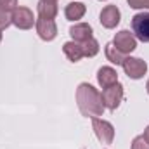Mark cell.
I'll return each mask as SVG.
<instances>
[{
	"instance_id": "cell-1",
	"label": "cell",
	"mask_w": 149,
	"mask_h": 149,
	"mask_svg": "<svg viewBox=\"0 0 149 149\" xmlns=\"http://www.w3.org/2000/svg\"><path fill=\"white\" fill-rule=\"evenodd\" d=\"M76 102H78V109L83 116L87 118H97L102 116L104 113V104L101 99V92L92 87L90 83H80L76 88Z\"/></svg>"
},
{
	"instance_id": "cell-2",
	"label": "cell",
	"mask_w": 149,
	"mask_h": 149,
	"mask_svg": "<svg viewBox=\"0 0 149 149\" xmlns=\"http://www.w3.org/2000/svg\"><path fill=\"white\" fill-rule=\"evenodd\" d=\"M101 99H102L104 108L114 111V109L121 104V101H123V85L118 81V83H114V85H111V87L102 88Z\"/></svg>"
},
{
	"instance_id": "cell-3",
	"label": "cell",
	"mask_w": 149,
	"mask_h": 149,
	"mask_svg": "<svg viewBox=\"0 0 149 149\" xmlns=\"http://www.w3.org/2000/svg\"><path fill=\"white\" fill-rule=\"evenodd\" d=\"M132 31L134 37L144 43L149 42V12H141L132 17Z\"/></svg>"
},
{
	"instance_id": "cell-4",
	"label": "cell",
	"mask_w": 149,
	"mask_h": 149,
	"mask_svg": "<svg viewBox=\"0 0 149 149\" xmlns=\"http://www.w3.org/2000/svg\"><path fill=\"white\" fill-rule=\"evenodd\" d=\"M121 66H123L125 74H127L128 78H132V80L142 78V76L146 74V71H148L146 61H142V59H139V57H125V61L121 63Z\"/></svg>"
},
{
	"instance_id": "cell-5",
	"label": "cell",
	"mask_w": 149,
	"mask_h": 149,
	"mask_svg": "<svg viewBox=\"0 0 149 149\" xmlns=\"http://www.w3.org/2000/svg\"><path fill=\"white\" fill-rule=\"evenodd\" d=\"M92 128L95 132V137L102 144H113L114 139V127L109 121L101 120V118H92Z\"/></svg>"
},
{
	"instance_id": "cell-6",
	"label": "cell",
	"mask_w": 149,
	"mask_h": 149,
	"mask_svg": "<svg viewBox=\"0 0 149 149\" xmlns=\"http://www.w3.org/2000/svg\"><path fill=\"white\" fill-rule=\"evenodd\" d=\"M10 16H12V24L19 30H30L37 23V19L33 17V12L28 7H16Z\"/></svg>"
},
{
	"instance_id": "cell-7",
	"label": "cell",
	"mask_w": 149,
	"mask_h": 149,
	"mask_svg": "<svg viewBox=\"0 0 149 149\" xmlns=\"http://www.w3.org/2000/svg\"><path fill=\"white\" fill-rule=\"evenodd\" d=\"M113 43H114V47H116L120 52L130 54V52H134L135 47H137V38L134 37V33H130L128 30H121V31L116 33Z\"/></svg>"
},
{
	"instance_id": "cell-8",
	"label": "cell",
	"mask_w": 149,
	"mask_h": 149,
	"mask_svg": "<svg viewBox=\"0 0 149 149\" xmlns=\"http://www.w3.org/2000/svg\"><path fill=\"white\" fill-rule=\"evenodd\" d=\"M35 28H37L38 37L45 42H50L54 40L57 35V26L54 23V19H43V17H38L37 23H35Z\"/></svg>"
},
{
	"instance_id": "cell-9",
	"label": "cell",
	"mask_w": 149,
	"mask_h": 149,
	"mask_svg": "<svg viewBox=\"0 0 149 149\" xmlns=\"http://www.w3.org/2000/svg\"><path fill=\"white\" fill-rule=\"evenodd\" d=\"M120 17H121V14H120V9H118L116 5H106V7L101 10L99 21H101V24H102L104 28L113 30V28L118 26Z\"/></svg>"
},
{
	"instance_id": "cell-10",
	"label": "cell",
	"mask_w": 149,
	"mask_h": 149,
	"mask_svg": "<svg viewBox=\"0 0 149 149\" xmlns=\"http://www.w3.org/2000/svg\"><path fill=\"white\" fill-rule=\"evenodd\" d=\"M92 33H94L92 31V26L87 24V23H78V24L71 26V30H70V35L73 38V42H78V43L90 40L92 38Z\"/></svg>"
},
{
	"instance_id": "cell-11",
	"label": "cell",
	"mask_w": 149,
	"mask_h": 149,
	"mask_svg": "<svg viewBox=\"0 0 149 149\" xmlns=\"http://www.w3.org/2000/svg\"><path fill=\"white\" fill-rule=\"evenodd\" d=\"M97 81H99V85H101L102 88L118 83V73H116V70H113L109 66H102V68L97 71Z\"/></svg>"
},
{
	"instance_id": "cell-12",
	"label": "cell",
	"mask_w": 149,
	"mask_h": 149,
	"mask_svg": "<svg viewBox=\"0 0 149 149\" xmlns=\"http://www.w3.org/2000/svg\"><path fill=\"white\" fill-rule=\"evenodd\" d=\"M85 10H87L85 3H81V2H71V3L66 5L64 14H66V17L70 21H78V19H81L85 16Z\"/></svg>"
},
{
	"instance_id": "cell-13",
	"label": "cell",
	"mask_w": 149,
	"mask_h": 149,
	"mask_svg": "<svg viewBox=\"0 0 149 149\" xmlns=\"http://www.w3.org/2000/svg\"><path fill=\"white\" fill-rule=\"evenodd\" d=\"M63 50H64V56L71 61V63H78L81 57H83V52H81V45L78 42H66L63 45Z\"/></svg>"
},
{
	"instance_id": "cell-14",
	"label": "cell",
	"mask_w": 149,
	"mask_h": 149,
	"mask_svg": "<svg viewBox=\"0 0 149 149\" xmlns=\"http://www.w3.org/2000/svg\"><path fill=\"white\" fill-rule=\"evenodd\" d=\"M38 17L43 19H54L57 16V3L54 2H38Z\"/></svg>"
},
{
	"instance_id": "cell-15",
	"label": "cell",
	"mask_w": 149,
	"mask_h": 149,
	"mask_svg": "<svg viewBox=\"0 0 149 149\" xmlns=\"http://www.w3.org/2000/svg\"><path fill=\"white\" fill-rule=\"evenodd\" d=\"M106 57H108V61H111L113 64H120V66H121V63L125 61V54L120 52V50L114 47L113 42L106 45Z\"/></svg>"
},
{
	"instance_id": "cell-16",
	"label": "cell",
	"mask_w": 149,
	"mask_h": 149,
	"mask_svg": "<svg viewBox=\"0 0 149 149\" xmlns=\"http://www.w3.org/2000/svg\"><path fill=\"white\" fill-rule=\"evenodd\" d=\"M80 45H81L83 57H94V56L99 54V43H97V40H94V38H90V40H87V42H81Z\"/></svg>"
},
{
	"instance_id": "cell-17",
	"label": "cell",
	"mask_w": 149,
	"mask_h": 149,
	"mask_svg": "<svg viewBox=\"0 0 149 149\" xmlns=\"http://www.w3.org/2000/svg\"><path fill=\"white\" fill-rule=\"evenodd\" d=\"M10 24H12V16H10V12L3 10V9L0 7V31L5 30V28H9Z\"/></svg>"
},
{
	"instance_id": "cell-18",
	"label": "cell",
	"mask_w": 149,
	"mask_h": 149,
	"mask_svg": "<svg viewBox=\"0 0 149 149\" xmlns=\"http://www.w3.org/2000/svg\"><path fill=\"white\" fill-rule=\"evenodd\" d=\"M132 149H149V142L144 139V135H139L132 141Z\"/></svg>"
},
{
	"instance_id": "cell-19",
	"label": "cell",
	"mask_w": 149,
	"mask_h": 149,
	"mask_svg": "<svg viewBox=\"0 0 149 149\" xmlns=\"http://www.w3.org/2000/svg\"><path fill=\"white\" fill-rule=\"evenodd\" d=\"M132 9H149V0H127Z\"/></svg>"
},
{
	"instance_id": "cell-20",
	"label": "cell",
	"mask_w": 149,
	"mask_h": 149,
	"mask_svg": "<svg viewBox=\"0 0 149 149\" xmlns=\"http://www.w3.org/2000/svg\"><path fill=\"white\" fill-rule=\"evenodd\" d=\"M0 7H2L3 10L10 12V10H14V9L17 7V0H0Z\"/></svg>"
},
{
	"instance_id": "cell-21",
	"label": "cell",
	"mask_w": 149,
	"mask_h": 149,
	"mask_svg": "<svg viewBox=\"0 0 149 149\" xmlns=\"http://www.w3.org/2000/svg\"><path fill=\"white\" fill-rule=\"evenodd\" d=\"M144 139H146V141L149 142V125H148V128L144 130Z\"/></svg>"
},
{
	"instance_id": "cell-22",
	"label": "cell",
	"mask_w": 149,
	"mask_h": 149,
	"mask_svg": "<svg viewBox=\"0 0 149 149\" xmlns=\"http://www.w3.org/2000/svg\"><path fill=\"white\" fill-rule=\"evenodd\" d=\"M42 2H54V3H57V0H42Z\"/></svg>"
},
{
	"instance_id": "cell-23",
	"label": "cell",
	"mask_w": 149,
	"mask_h": 149,
	"mask_svg": "<svg viewBox=\"0 0 149 149\" xmlns=\"http://www.w3.org/2000/svg\"><path fill=\"white\" fill-rule=\"evenodd\" d=\"M146 88H148V94H149V80H148V83H146Z\"/></svg>"
},
{
	"instance_id": "cell-24",
	"label": "cell",
	"mask_w": 149,
	"mask_h": 149,
	"mask_svg": "<svg viewBox=\"0 0 149 149\" xmlns=\"http://www.w3.org/2000/svg\"><path fill=\"white\" fill-rule=\"evenodd\" d=\"M0 42H2V33H0Z\"/></svg>"
}]
</instances>
